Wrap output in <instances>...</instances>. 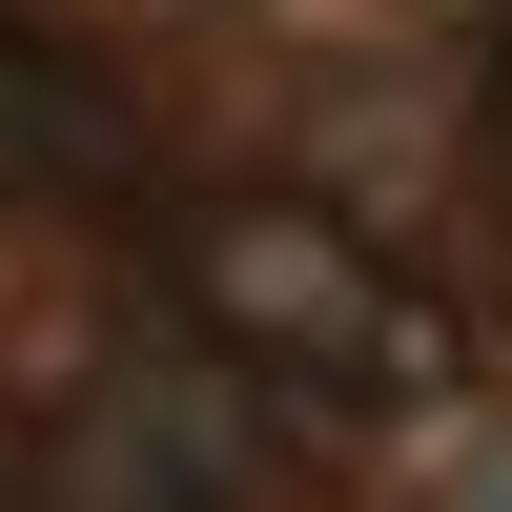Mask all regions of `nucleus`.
<instances>
[{
	"label": "nucleus",
	"mask_w": 512,
	"mask_h": 512,
	"mask_svg": "<svg viewBox=\"0 0 512 512\" xmlns=\"http://www.w3.org/2000/svg\"><path fill=\"white\" fill-rule=\"evenodd\" d=\"M0 185H21V205H82L103 246H144V226H164L144 123H123V103H103V82H82L41 21H0Z\"/></svg>",
	"instance_id": "obj_1"
}]
</instances>
